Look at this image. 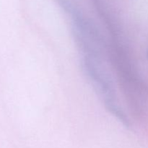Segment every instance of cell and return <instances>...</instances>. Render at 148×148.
<instances>
[{
    "instance_id": "1",
    "label": "cell",
    "mask_w": 148,
    "mask_h": 148,
    "mask_svg": "<svg viewBox=\"0 0 148 148\" xmlns=\"http://www.w3.org/2000/svg\"><path fill=\"white\" fill-rule=\"evenodd\" d=\"M56 1L62 9L69 14H70L71 12L75 7L72 0H56Z\"/></svg>"
},
{
    "instance_id": "2",
    "label": "cell",
    "mask_w": 148,
    "mask_h": 148,
    "mask_svg": "<svg viewBox=\"0 0 148 148\" xmlns=\"http://www.w3.org/2000/svg\"><path fill=\"white\" fill-rule=\"evenodd\" d=\"M147 57H148V50H147Z\"/></svg>"
}]
</instances>
